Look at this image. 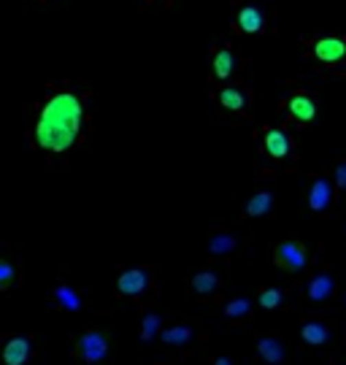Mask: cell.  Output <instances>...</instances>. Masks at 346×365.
Masks as SVG:
<instances>
[{
  "mask_svg": "<svg viewBox=\"0 0 346 365\" xmlns=\"http://www.w3.org/2000/svg\"><path fill=\"white\" fill-rule=\"evenodd\" d=\"M82 125H84V100L76 92L62 90L46 97L33 136L41 149L65 154L76 146L82 136Z\"/></svg>",
  "mask_w": 346,
  "mask_h": 365,
  "instance_id": "cell-1",
  "label": "cell"
},
{
  "mask_svg": "<svg viewBox=\"0 0 346 365\" xmlns=\"http://www.w3.org/2000/svg\"><path fill=\"white\" fill-rule=\"evenodd\" d=\"M76 357L79 360H84V363H103L106 360V355H108V338H106V333H100V330H89L84 333L79 341H76Z\"/></svg>",
  "mask_w": 346,
  "mask_h": 365,
  "instance_id": "cell-2",
  "label": "cell"
},
{
  "mask_svg": "<svg viewBox=\"0 0 346 365\" xmlns=\"http://www.w3.org/2000/svg\"><path fill=\"white\" fill-rule=\"evenodd\" d=\"M119 295L125 298H141L149 287H154V271L152 268H130L117 281Z\"/></svg>",
  "mask_w": 346,
  "mask_h": 365,
  "instance_id": "cell-3",
  "label": "cell"
},
{
  "mask_svg": "<svg viewBox=\"0 0 346 365\" xmlns=\"http://www.w3.org/2000/svg\"><path fill=\"white\" fill-rule=\"evenodd\" d=\"M273 260H276L279 268L298 274V271H303L308 266V252H305V246H301L298 241H287V244H279L273 249Z\"/></svg>",
  "mask_w": 346,
  "mask_h": 365,
  "instance_id": "cell-4",
  "label": "cell"
},
{
  "mask_svg": "<svg viewBox=\"0 0 346 365\" xmlns=\"http://www.w3.org/2000/svg\"><path fill=\"white\" fill-rule=\"evenodd\" d=\"M330 206H333V184L325 176H316L311 182V189H308V209L314 214H325Z\"/></svg>",
  "mask_w": 346,
  "mask_h": 365,
  "instance_id": "cell-5",
  "label": "cell"
},
{
  "mask_svg": "<svg viewBox=\"0 0 346 365\" xmlns=\"http://www.w3.org/2000/svg\"><path fill=\"white\" fill-rule=\"evenodd\" d=\"M314 51L322 62H341L346 57V41L338 36H327V38H319L314 44Z\"/></svg>",
  "mask_w": 346,
  "mask_h": 365,
  "instance_id": "cell-6",
  "label": "cell"
},
{
  "mask_svg": "<svg viewBox=\"0 0 346 365\" xmlns=\"http://www.w3.org/2000/svg\"><path fill=\"white\" fill-rule=\"evenodd\" d=\"M235 27L241 30V33H262L265 30V11L260 8V5H244L241 11H238V22H235Z\"/></svg>",
  "mask_w": 346,
  "mask_h": 365,
  "instance_id": "cell-7",
  "label": "cell"
},
{
  "mask_svg": "<svg viewBox=\"0 0 346 365\" xmlns=\"http://www.w3.org/2000/svg\"><path fill=\"white\" fill-rule=\"evenodd\" d=\"M262 146H265V152H268L270 157H276V160H284V157L292 152V141H290V136H287L284 130H276V128H270V130L265 133Z\"/></svg>",
  "mask_w": 346,
  "mask_h": 365,
  "instance_id": "cell-8",
  "label": "cell"
},
{
  "mask_svg": "<svg viewBox=\"0 0 346 365\" xmlns=\"http://www.w3.org/2000/svg\"><path fill=\"white\" fill-rule=\"evenodd\" d=\"M333 290H336L333 276L319 274V276H314V279L308 281L305 295H308V301H314V303H325V301H330V298H333Z\"/></svg>",
  "mask_w": 346,
  "mask_h": 365,
  "instance_id": "cell-9",
  "label": "cell"
},
{
  "mask_svg": "<svg viewBox=\"0 0 346 365\" xmlns=\"http://www.w3.org/2000/svg\"><path fill=\"white\" fill-rule=\"evenodd\" d=\"M27 360H30V341L22 338V335L11 338V341L5 344V349H3V363L5 365H25Z\"/></svg>",
  "mask_w": 346,
  "mask_h": 365,
  "instance_id": "cell-10",
  "label": "cell"
},
{
  "mask_svg": "<svg viewBox=\"0 0 346 365\" xmlns=\"http://www.w3.org/2000/svg\"><path fill=\"white\" fill-rule=\"evenodd\" d=\"M257 357L265 365H281L287 352H284V344L279 338H260L257 341Z\"/></svg>",
  "mask_w": 346,
  "mask_h": 365,
  "instance_id": "cell-11",
  "label": "cell"
},
{
  "mask_svg": "<svg viewBox=\"0 0 346 365\" xmlns=\"http://www.w3.org/2000/svg\"><path fill=\"white\" fill-rule=\"evenodd\" d=\"M189 290H192L195 295H200V298L214 295L216 290H219V274H214V271H200V274H195L192 276V281H189Z\"/></svg>",
  "mask_w": 346,
  "mask_h": 365,
  "instance_id": "cell-12",
  "label": "cell"
},
{
  "mask_svg": "<svg viewBox=\"0 0 346 365\" xmlns=\"http://www.w3.org/2000/svg\"><path fill=\"white\" fill-rule=\"evenodd\" d=\"M54 303L65 311H79L82 309V295L71 284H57L54 287Z\"/></svg>",
  "mask_w": 346,
  "mask_h": 365,
  "instance_id": "cell-13",
  "label": "cell"
},
{
  "mask_svg": "<svg viewBox=\"0 0 346 365\" xmlns=\"http://www.w3.org/2000/svg\"><path fill=\"white\" fill-rule=\"evenodd\" d=\"M211 65H214V76L216 79H227L233 71H235V54H233V49H227V46H219L214 51V60H211Z\"/></svg>",
  "mask_w": 346,
  "mask_h": 365,
  "instance_id": "cell-14",
  "label": "cell"
},
{
  "mask_svg": "<svg viewBox=\"0 0 346 365\" xmlns=\"http://www.w3.org/2000/svg\"><path fill=\"white\" fill-rule=\"evenodd\" d=\"M290 114H292L298 122H311L314 114H316V106H314V100H311L308 95H295V97L290 100Z\"/></svg>",
  "mask_w": 346,
  "mask_h": 365,
  "instance_id": "cell-15",
  "label": "cell"
},
{
  "mask_svg": "<svg viewBox=\"0 0 346 365\" xmlns=\"http://www.w3.org/2000/svg\"><path fill=\"white\" fill-rule=\"evenodd\" d=\"M301 335H303V341H305V344H311V346H322V344L330 338V333H327L325 322H316V320L305 322V325H303V330H301Z\"/></svg>",
  "mask_w": 346,
  "mask_h": 365,
  "instance_id": "cell-16",
  "label": "cell"
},
{
  "mask_svg": "<svg viewBox=\"0 0 346 365\" xmlns=\"http://www.w3.org/2000/svg\"><path fill=\"white\" fill-rule=\"evenodd\" d=\"M270 209H273V192L262 189L257 195H252V200L246 203V217H265L270 214Z\"/></svg>",
  "mask_w": 346,
  "mask_h": 365,
  "instance_id": "cell-17",
  "label": "cell"
},
{
  "mask_svg": "<svg viewBox=\"0 0 346 365\" xmlns=\"http://www.w3.org/2000/svg\"><path fill=\"white\" fill-rule=\"evenodd\" d=\"M235 246H238V238L224 233V230H219L209 238V252L211 255H230V252H235Z\"/></svg>",
  "mask_w": 346,
  "mask_h": 365,
  "instance_id": "cell-18",
  "label": "cell"
},
{
  "mask_svg": "<svg viewBox=\"0 0 346 365\" xmlns=\"http://www.w3.org/2000/svg\"><path fill=\"white\" fill-rule=\"evenodd\" d=\"M219 103L227 111H244L246 108V92H241L238 87H224L219 92Z\"/></svg>",
  "mask_w": 346,
  "mask_h": 365,
  "instance_id": "cell-19",
  "label": "cell"
},
{
  "mask_svg": "<svg viewBox=\"0 0 346 365\" xmlns=\"http://www.w3.org/2000/svg\"><path fill=\"white\" fill-rule=\"evenodd\" d=\"M192 327L189 325H173L168 327L165 333H163V341L168 344V346H184V344H189L192 341Z\"/></svg>",
  "mask_w": 346,
  "mask_h": 365,
  "instance_id": "cell-20",
  "label": "cell"
},
{
  "mask_svg": "<svg viewBox=\"0 0 346 365\" xmlns=\"http://www.w3.org/2000/svg\"><path fill=\"white\" fill-rule=\"evenodd\" d=\"M249 311H252L249 298H235V301H230V303L224 306V317H227V320H241V317H246Z\"/></svg>",
  "mask_w": 346,
  "mask_h": 365,
  "instance_id": "cell-21",
  "label": "cell"
},
{
  "mask_svg": "<svg viewBox=\"0 0 346 365\" xmlns=\"http://www.w3.org/2000/svg\"><path fill=\"white\" fill-rule=\"evenodd\" d=\"M160 325H163L160 314H146L141 322V341H152L160 333Z\"/></svg>",
  "mask_w": 346,
  "mask_h": 365,
  "instance_id": "cell-22",
  "label": "cell"
},
{
  "mask_svg": "<svg viewBox=\"0 0 346 365\" xmlns=\"http://www.w3.org/2000/svg\"><path fill=\"white\" fill-rule=\"evenodd\" d=\"M284 301H287V298H284L281 290H262V292H260V306L268 309V311H270V309H279Z\"/></svg>",
  "mask_w": 346,
  "mask_h": 365,
  "instance_id": "cell-23",
  "label": "cell"
},
{
  "mask_svg": "<svg viewBox=\"0 0 346 365\" xmlns=\"http://www.w3.org/2000/svg\"><path fill=\"white\" fill-rule=\"evenodd\" d=\"M14 281H16V268H14L11 263H5V260H3V263H0V287H3V290H8Z\"/></svg>",
  "mask_w": 346,
  "mask_h": 365,
  "instance_id": "cell-24",
  "label": "cell"
},
{
  "mask_svg": "<svg viewBox=\"0 0 346 365\" xmlns=\"http://www.w3.org/2000/svg\"><path fill=\"white\" fill-rule=\"evenodd\" d=\"M336 184H338L341 189H346V160H338V163H336Z\"/></svg>",
  "mask_w": 346,
  "mask_h": 365,
  "instance_id": "cell-25",
  "label": "cell"
},
{
  "mask_svg": "<svg viewBox=\"0 0 346 365\" xmlns=\"http://www.w3.org/2000/svg\"><path fill=\"white\" fill-rule=\"evenodd\" d=\"M214 365H233V363H230L227 357H216V360H214Z\"/></svg>",
  "mask_w": 346,
  "mask_h": 365,
  "instance_id": "cell-26",
  "label": "cell"
},
{
  "mask_svg": "<svg viewBox=\"0 0 346 365\" xmlns=\"http://www.w3.org/2000/svg\"><path fill=\"white\" fill-rule=\"evenodd\" d=\"M344 303H346V301H344Z\"/></svg>",
  "mask_w": 346,
  "mask_h": 365,
  "instance_id": "cell-27",
  "label": "cell"
}]
</instances>
